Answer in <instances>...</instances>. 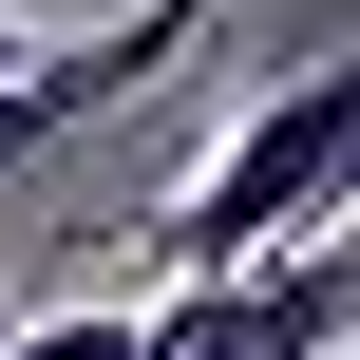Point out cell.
Wrapping results in <instances>:
<instances>
[{
	"label": "cell",
	"instance_id": "cell-1",
	"mask_svg": "<svg viewBox=\"0 0 360 360\" xmlns=\"http://www.w3.org/2000/svg\"><path fill=\"white\" fill-rule=\"evenodd\" d=\"M323 228H360V38H323L285 95L228 114V152L152 209V266L171 285H247V266H285Z\"/></svg>",
	"mask_w": 360,
	"mask_h": 360
},
{
	"label": "cell",
	"instance_id": "cell-2",
	"mask_svg": "<svg viewBox=\"0 0 360 360\" xmlns=\"http://www.w3.org/2000/svg\"><path fill=\"white\" fill-rule=\"evenodd\" d=\"M0 360H152V304H57V323H19Z\"/></svg>",
	"mask_w": 360,
	"mask_h": 360
}]
</instances>
